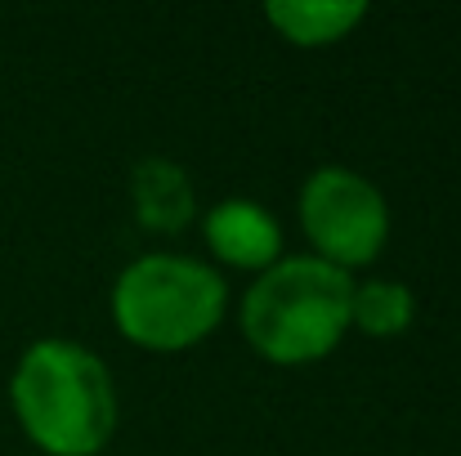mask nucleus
Here are the masks:
<instances>
[{"instance_id": "20e7f679", "label": "nucleus", "mask_w": 461, "mask_h": 456, "mask_svg": "<svg viewBox=\"0 0 461 456\" xmlns=\"http://www.w3.org/2000/svg\"><path fill=\"white\" fill-rule=\"evenodd\" d=\"M301 228L318 260L336 269L372 264L390 237V206L372 179L345 165L313 170L301 188Z\"/></svg>"}, {"instance_id": "0eeeda50", "label": "nucleus", "mask_w": 461, "mask_h": 456, "mask_svg": "<svg viewBox=\"0 0 461 456\" xmlns=\"http://www.w3.org/2000/svg\"><path fill=\"white\" fill-rule=\"evenodd\" d=\"M265 18L274 22L283 40L301 49H318V45L345 40L367 18V4L363 0H269Z\"/></svg>"}, {"instance_id": "7ed1b4c3", "label": "nucleus", "mask_w": 461, "mask_h": 456, "mask_svg": "<svg viewBox=\"0 0 461 456\" xmlns=\"http://www.w3.org/2000/svg\"><path fill=\"white\" fill-rule=\"evenodd\" d=\"M229 308L224 278L188 255H140L122 269L113 287L117 331L153 353H179L206 340Z\"/></svg>"}, {"instance_id": "39448f33", "label": "nucleus", "mask_w": 461, "mask_h": 456, "mask_svg": "<svg viewBox=\"0 0 461 456\" xmlns=\"http://www.w3.org/2000/svg\"><path fill=\"white\" fill-rule=\"evenodd\" d=\"M202 233H206V246L215 251V260H224L233 269L265 273L283 260V228L260 201L229 197V201L211 206Z\"/></svg>"}, {"instance_id": "423d86ee", "label": "nucleus", "mask_w": 461, "mask_h": 456, "mask_svg": "<svg viewBox=\"0 0 461 456\" xmlns=\"http://www.w3.org/2000/svg\"><path fill=\"white\" fill-rule=\"evenodd\" d=\"M131 201H135V215L149 233H184L193 224V210H197L188 174L166 156H144L135 165Z\"/></svg>"}, {"instance_id": "6e6552de", "label": "nucleus", "mask_w": 461, "mask_h": 456, "mask_svg": "<svg viewBox=\"0 0 461 456\" xmlns=\"http://www.w3.org/2000/svg\"><path fill=\"white\" fill-rule=\"evenodd\" d=\"M412 317H417V300L394 278H372V282H358L349 291V326H358L372 340L403 335L412 326Z\"/></svg>"}, {"instance_id": "f257e3e1", "label": "nucleus", "mask_w": 461, "mask_h": 456, "mask_svg": "<svg viewBox=\"0 0 461 456\" xmlns=\"http://www.w3.org/2000/svg\"><path fill=\"white\" fill-rule=\"evenodd\" d=\"M9 403L23 434L45 456H95L117 430L113 376L77 340L27 344L9 376Z\"/></svg>"}, {"instance_id": "f03ea898", "label": "nucleus", "mask_w": 461, "mask_h": 456, "mask_svg": "<svg viewBox=\"0 0 461 456\" xmlns=\"http://www.w3.org/2000/svg\"><path fill=\"white\" fill-rule=\"evenodd\" d=\"M349 273L318 255H283L242 296V335L274 367L327 358L349 331Z\"/></svg>"}]
</instances>
